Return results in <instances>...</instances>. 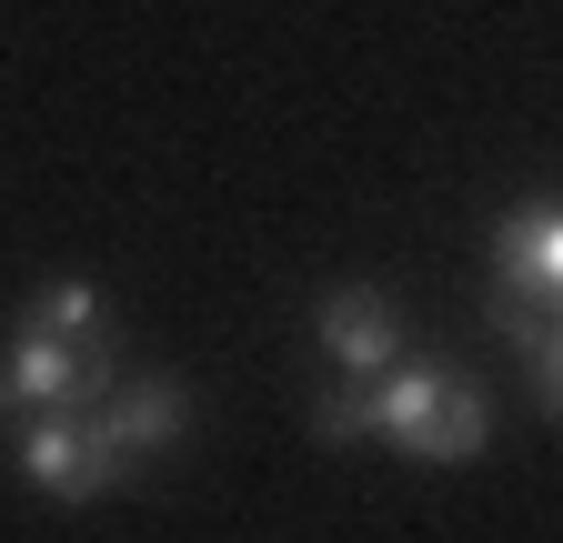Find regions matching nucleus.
I'll return each mask as SVG.
<instances>
[{"mask_svg": "<svg viewBox=\"0 0 563 543\" xmlns=\"http://www.w3.org/2000/svg\"><path fill=\"white\" fill-rule=\"evenodd\" d=\"M21 473H31V484L41 494H60V503H101V494H121L131 484V463L101 443V423L81 413V402H41V413L21 423Z\"/></svg>", "mask_w": 563, "mask_h": 543, "instance_id": "obj_1", "label": "nucleus"}, {"mask_svg": "<svg viewBox=\"0 0 563 543\" xmlns=\"http://www.w3.org/2000/svg\"><path fill=\"white\" fill-rule=\"evenodd\" d=\"M101 383H111V353L21 322V343L0 353V423H11V413H41V402H91Z\"/></svg>", "mask_w": 563, "mask_h": 543, "instance_id": "obj_2", "label": "nucleus"}, {"mask_svg": "<svg viewBox=\"0 0 563 543\" xmlns=\"http://www.w3.org/2000/svg\"><path fill=\"white\" fill-rule=\"evenodd\" d=\"M81 413L101 423V443H111L131 473L191 443V392H181V383H101V392L81 402Z\"/></svg>", "mask_w": 563, "mask_h": 543, "instance_id": "obj_3", "label": "nucleus"}, {"mask_svg": "<svg viewBox=\"0 0 563 543\" xmlns=\"http://www.w3.org/2000/svg\"><path fill=\"white\" fill-rule=\"evenodd\" d=\"M312 343L363 383V373H383L393 353H402V322H393V302L373 292V282H342V292H322L312 302Z\"/></svg>", "mask_w": 563, "mask_h": 543, "instance_id": "obj_4", "label": "nucleus"}, {"mask_svg": "<svg viewBox=\"0 0 563 543\" xmlns=\"http://www.w3.org/2000/svg\"><path fill=\"white\" fill-rule=\"evenodd\" d=\"M493 272H504V302H563V222L543 201H523V212L493 232Z\"/></svg>", "mask_w": 563, "mask_h": 543, "instance_id": "obj_5", "label": "nucleus"}, {"mask_svg": "<svg viewBox=\"0 0 563 543\" xmlns=\"http://www.w3.org/2000/svg\"><path fill=\"white\" fill-rule=\"evenodd\" d=\"M504 332H514V353L533 373V402L563 413V302H504Z\"/></svg>", "mask_w": 563, "mask_h": 543, "instance_id": "obj_6", "label": "nucleus"}, {"mask_svg": "<svg viewBox=\"0 0 563 543\" xmlns=\"http://www.w3.org/2000/svg\"><path fill=\"white\" fill-rule=\"evenodd\" d=\"M31 322H41V332H60V343L111 353V302H101L91 282H41V292H31Z\"/></svg>", "mask_w": 563, "mask_h": 543, "instance_id": "obj_7", "label": "nucleus"}, {"mask_svg": "<svg viewBox=\"0 0 563 543\" xmlns=\"http://www.w3.org/2000/svg\"><path fill=\"white\" fill-rule=\"evenodd\" d=\"M312 433H322V453H342V443H373V423H363V383H342L332 402H312Z\"/></svg>", "mask_w": 563, "mask_h": 543, "instance_id": "obj_8", "label": "nucleus"}]
</instances>
